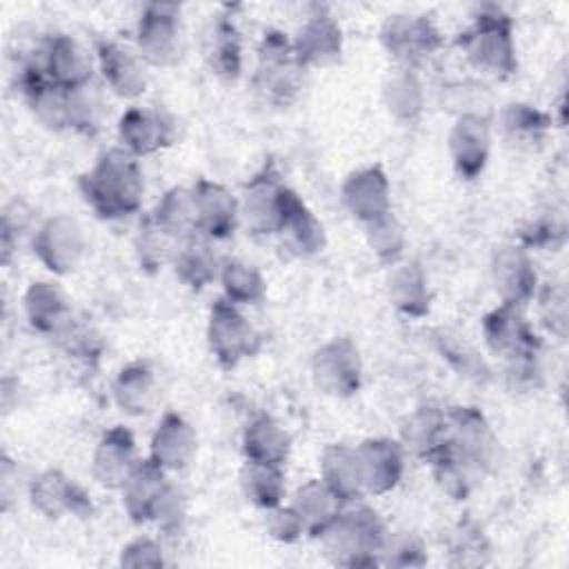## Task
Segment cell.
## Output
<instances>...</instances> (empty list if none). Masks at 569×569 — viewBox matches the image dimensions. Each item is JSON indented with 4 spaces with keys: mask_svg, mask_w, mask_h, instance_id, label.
<instances>
[{
    "mask_svg": "<svg viewBox=\"0 0 569 569\" xmlns=\"http://www.w3.org/2000/svg\"><path fill=\"white\" fill-rule=\"evenodd\" d=\"M78 189L98 218L118 220L140 211L144 176L133 153L122 147H111L78 178Z\"/></svg>",
    "mask_w": 569,
    "mask_h": 569,
    "instance_id": "obj_1",
    "label": "cell"
},
{
    "mask_svg": "<svg viewBox=\"0 0 569 569\" xmlns=\"http://www.w3.org/2000/svg\"><path fill=\"white\" fill-rule=\"evenodd\" d=\"M389 529L373 507H342L331 527L318 538L325 556L340 567L380 565V553Z\"/></svg>",
    "mask_w": 569,
    "mask_h": 569,
    "instance_id": "obj_2",
    "label": "cell"
},
{
    "mask_svg": "<svg viewBox=\"0 0 569 569\" xmlns=\"http://www.w3.org/2000/svg\"><path fill=\"white\" fill-rule=\"evenodd\" d=\"M467 60L487 73L509 78L518 71L513 20L500 7L478 9L473 22L456 38Z\"/></svg>",
    "mask_w": 569,
    "mask_h": 569,
    "instance_id": "obj_3",
    "label": "cell"
},
{
    "mask_svg": "<svg viewBox=\"0 0 569 569\" xmlns=\"http://www.w3.org/2000/svg\"><path fill=\"white\" fill-rule=\"evenodd\" d=\"M305 67L293 53L291 38L278 29H267L258 44L253 91L273 107H289L298 100L305 84Z\"/></svg>",
    "mask_w": 569,
    "mask_h": 569,
    "instance_id": "obj_4",
    "label": "cell"
},
{
    "mask_svg": "<svg viewBox=\"0 0 569 569\" xmlns=\"http://www.w3.org/2000/svg\"><path fill=\"white\" fill-rule=\"evenodd\" d=\"M293 189L284 184L273 162H264L242 189L240 196V220L247 231L258 238L278 236L287 216Z\"/></svg>",
    "mask_w": 569,
    "mask_h": 569,
    "instance_id": "obj_5",
    "label": "cell"
},
{
    "mask_svg": "<svg viewBox=\"0 0 569 569\" xmlns=\"http://www.w3.org/2000/svg\"><path fill=\"white\" fill-rule=\"evenodd\" d=\"M138 56L153 67H173L184 53L180 4L147 2L136 27Z\"/></svg>",
    "mask_w": 569,
    "mask_h": 569,
    "instance_id": "obj_6",
    "label": "cell"
},
{
    "mask_svg": "<svg viewBox=\"0 0 569 569\" xmlns=\"http://www.w3.org/2000/svg\"><path fill=\"white\" fill-rule=\"evenodd\" d=\"M207 345L222 369H233L244 358H251L260 351L262 336L247 320L238 305L229 302L227 298H218L209 309Z\"/></svg>",
    "mask_w": 569,
    "mask_h": 569,
    "instance_id": "obj_7",
    "label": "cell"
},
{
    "mask_svg": "<svg viewBox=\"0 0 569 569\" xmlns=\"http://www.w3.org/2000/svg\"><path fill=\"white\" fill-rule=\"evenodd\" d=\"M380 42L398 67L418 69L442 47L445 40L429 16L393 13L380 27Z\"/></svg>",
    "mask_w": 569,
    "mask_h": 569,
    "instance_id": "obj_8",
    "label": "cell"
},
{
    "mask_svg": "<svg viewBox=\"0 0 569 569\" xmlns=\"http://www.w3.org/2000/svg\"><path fill=\"white\" fill-rule=\"evenodd\" d=\"M33 253L56 276L73 273L87 253V236L82 224L67 213L49 216L33 233Z\"/></svg>",
    "mask_w": 569,
    "mask_h": 569,
    "instance_id": "obj_9",
    "label": "cell"
},
{
    "mask_svg": "<svg viewBox=\"0 0 569 569\" xmlns=\"http://www.w3.org/2000/svg\"><path fill=\"white\" fill-rule=\"evenodd\" d=\"M313 385L333 398H351L362 387V360L356 342L336 336L320 345L311 356Z\"/></svg>",
    "mask_w": 569,
    "mask_h": 569,
    "instance_id": "obj_10",
    "label": "cell"
},
{
    "mask_svg": "<svg viewBox=\"0 0 569 569\" xmlns=\"http://www.w3.org/2000/svg\"><path fill=\"white\" fill-rule=\"evenodd\" d=\"M447 413V445L458 451L471 467L487 473L498 462V436L487 416L471 405L445 409Z\"/></svg>",
    "mask_w": 569,
    "mask_h": 569,
    "instance_id": "obj_11",
    "label": "cell"
},
{
    "mask_svg": "<svg viewBox=\"0 0 569 569\" xmlns=\"http://www.w3.org/2000/svg\"><path fill=\"white\" fill-rule=\"evenodd\" d=\"M482 338L491 353L505 362L538 358L542 351V338L533 331L525 318L522 307L500 302L482 318Z\"/></svg>",
    "mask_w": 569,
    "mask_h": 569,
    "instance_id": "obj_12",
    "label": "cell"
},
{
    "mask_svg": "<svg viewBox=\"0 0 569 569\" xmlns=\"http://www.w3.org/2000/svg\"><path fill=\"white\" fill-rule=\"evenodd\" d=\"M29 502L49 520H58L62 516H93V502L89 493L60 469H47L29 482Z\"/></svg>",
    "mask_w": 569,
    "mask_h": 569,
    "instance_id": "obj_13",
    "label": "cell"
},
{
    "mask_svg": "<svg viewBox=\"0 0 569 569\" xmlns=\"http://www.w3.org/2000/svg\"><path fill=\"white\" fill-rule=\"evenodd\" d=\"M118 140L136 158L151 156L176 142V120L160 107H129L118 120Z\"/></svg>",
    "mask_w": 569,
    "mask_h": 569,
    "instance_id": "obj_14",
    "label": "cell"
},
{
    "mask_svg": "<svg viewBox=\"0 0 569 569\" xmlns=\"http://www.w3.org/2000/svg\"><path fill=\"white\" fill-rule=\"evenodd\" d=\"M18 91L22 93L33 118L51 129H67V96L69 91L58 87L44 71L42 60H27L18 67Z\"/></svg>",
    "mask_w": 569,
    "mask_h": 569,
    "instance_id": "obj_15",
    "label": "cell"
},
{
    "mask_svg": "<svg viewBox=\"0 0 569 569\" xmlns=\"http://www.w3.org/2000/svg\"><path fill=\"white\" fill-rule=\"evenodd\" d=\"M449 158L462 180H476L491 156V127L480 113H460L447 138Z\"/></svg>",
    "mask_w": 569,
    "mask_h": 569,
    "instance_id": "obj_16",
    "label": "cell"
},
{
    "mask_svg": "<svg viewBox=\"0 0 569 569\" xmlns=\"http://www.w3.org/2000/svg\"><path fill=\"white\" fill-rule=\"evenodd\" d=\"M189 189L198 233L209 240H224L233 236L240 222V200L224 184L207 178L196 180Z\"/></svg>",
    "mask_w": 569,
    "mask_h": 569,
    "instance_id": "obj_17",
    "label": "cell"
},
{
    "mask_svg": "<svg viewBox=\"0 0 569 569\" xmlns=\"http://www.w3.org/2000/svg\"><path fill=\"white\" fill-rule=\"evenodd\" d=\"M491 282L505 305L525 307L538 291V271L529 251L520 244H505L493 251Z\"/></svg>",
    "mask_w": 569,
    "mask_h": 569,
    "instance_id": "obj_18",
    "label": "cell"
},
{
    "mask_svg": "<svg viewBox=\"0 0 569 569\" xmlns=\"http://www.w3.org/2000/svg\"><path fill=\"white\" fill-rule=\"evenodd\" d=\"M340 198L345 209L362 224L391 213V184L380 164L351 171L340 187Z\"/></svg>",
    "mask_w": 569,
    "mask_h": 569,
    "instance_id": "obj_19",
    "label": "cell"
},
{
    "mask_svg": "<svg viewBox=\"0 0 569 569\" xmlns=\"http://www.w3.org/2000/svg\"><path fill=\"white\" fill-rule=\"evenodd\" d=\"M138 460V447L131 429L113 425L100 436L93 449L91 476L104 489H122Z\"/></svg>",
    "mask_w": 569,
    "mask_h": 569,
    "instance_id": "obj_20",
    "label": "cell"
},
{
    "mask_svg": "<svg viewBox=\"0 0 569 569\" xmlns=\"http://www.w3.org/2000/svg\"><path fill=\"white\" fill-rule=\"evenodd\" d=\"M365 493L385 496L393 491L405 473V447L393 438H367L358 447Z\"/></svg>",
    "mask_w": 569,
    "mask_h": 569,
    "instance_id": "obj_21",
    "label": "cell"
},
{
    "mask_svg": "<svg viewBox=\"0 0 569 569\" xmlns=\"http://www.w3.org/2000/svg\"><path fill=\"white\" fill-rule=\"evenodd\" d=\"M96 62L107 87L120 98H138L147 91V62L116 40H98Z\"/></svg>",
    "mask_w": 569,
    "mask_h": 569,
    "instance_id": "obj_22",
    "label": "cell"
},
{
    "mask_svg": "<svg viewBox=\"0 0 569 569\" xmlns=\"http://www.w3.org/2000/svg\"><path fill=\"white\" fill-rule=\"evenodd\" d=\"M291 44L305 69L331 67L342 56V29L329 13H313L298 27Z\"/></svg>",
    "mask_w": 569,
    "mask_h": 569,
    "instance_id": "obj_23",
    "label": "cell"
},
{
    "mask_svg": "<svg viewBox=\"0 0 569 569\" xmlns=\"http://www.w3.org/2000/svg\"><path fill=\"white\" fill-rule=\"evenodd\" d=\"M198 451V436L191 422L178 411H167L156 425L149 445V458L164 471H182Z\"/></svg>",
    "mask_w": 569,
    "mask_h": 569,
    "instance_id": "obj_24",
    "label": "cell"
},
{
    "mask_svg": "<svg viewBox=\"0 0 569 569\" xmlns=\"http://www.w3.org/2000/svg\"><path fill=\"white\" fill-rule=\"evenodd\" d=\"M202 58L213 76L233 82L242 73V38L231 16H213L202 31Z\"/></svg>",
    "mask_w": 569,
    "mask_h": 569,
    "instance_id": "obj_25",
    "label": "cell"
},
{
    "mask_svg": "<svg viewBox=\"0 0 569 569\" xmlns=\"http://www.w3.org/2000/svg\"><path fill=\"white\" fill-rule=\"evenodd\" d=\"M22 307L29 325L49 338L60 336L76 320L71 300L53 280L31 282L22 296Z\"/></svg>",
    "mask_w": 569,
    "mask_h": 569,
    "instance_id": "obj_26",
    "label": "cell"
},
{
    "mask_svg": "<svg viewBox=\"0 0 569 569\" xmlns=\"http://www.w3.org/2000/svg\"><path fill=\"white\" fill-rule=\"evenodd\" d=\"M42 67L47 76L67 91L93 80V60L89 51L67 33H56L44 42Z\"/></svg>",
    "mask_w": 569,
    "mask_h": 569,
    "instance_id": "obj_27",
    "label": "cell"
},
{
    "mask_svg": "<svg viewBox=\"0 0 569 569\" xmlns=\"http://www.w3.org/2000/svg\"><path fill=\"white\" fill-rule=\"evenodd\" d=\"M167 485H169V471H164L160 465H156L149 456L140 458L120 489L127 516L136 525L151 522L156 505H158L162 491L167 489Z\"/></svg>",
    "mask_w": 569,
    "mask_h": 569,
    "instance_id": "obj_28",
    "label": "cell"
},
{
    "mask_svg": "<svg viewBox=\"0 0 569 569\" xmlns=\"http://www.w3.org/2000/svg\"><path fill=\"white\" fill-rule=\"evenodd\" d=\"M387 298L391 307L411 320H420L431 309V291L429 280L420 262L405 260L391 264L387 276Z\"/></svg>",
    "mask_w": 569,
    "mask_h": 569,
    "instance_id": "obj_29",
    "label": "cell"
},
{
    "mask_svg": "<svg viewBox=\"0 0 569 569\" xmlns=\"http://www.w3.org/2000/svg\"><path fill=\"white\" fill-rule=\"evenodd\" d=\"M320 480L340 498L342 505L358 502L365 496V482L356 447L331 442L320 456Z\"/></svg>",
    "mask_w": 569,
    "mask_h": 569,
    "instance_id": "obj_30",
    "label": "cell"
},
{
    "mask_svg": "<svg viewBox=\"0 0 569 569\" xmlns=\"http://www.w3.org/2000/svg\"><path fill=\"white\" fill-rule=\"evenodd\" d=\"M242 456L249 462L284 465L291 451V436L269 413L253 416L242 429Z\"/></svg>",
    "mask_w": 569,
    "mask_h": 569,
    "instance_id": "obj_31",
    "label": "cell"
},
{
    "mask_svg": "<svg viewBox=\"0 0 569 569\" xmlns=\"http://www.w3.org/2000/svg\"><path fill=\"white\" fill-rule=\"evenodd\" d=\"M278 238H280L282 247L291 256H298V258L316 256L327 244L322 222L313 216V211L305 204V200L296 191L289 200L287 216L282 220Z\"/></svg>",
    "mask_w": 569,
    "mask_h": 569,
    "instance_id": "obj_32",
    "label": "cell"
},
{
    "mask_svg": "<svg viewBox=\"0 0 569 569\" xmlns=\"http://www.w3.org/2000/svg\"><path fill=\"white\" fill-rule=\"evenodd\" d=\"M291 507L298 513L305 533L311 538H320L338 518L345 505L320 478H311L296 489Z\"/></svg>",
    "mask_w": 569,
    "mask_h": 569,
    "instance_id": "obj_33",
    "label": "cell"
},
{
    "mask_svg": "<svg viewBox=\"0 0 569 569\" xmlns=\"http://www.w3.org/2000/svg\"><path fill=\"white\" fill-rule=\"evenodd\" d=\"M400 442L420 460H429L447 445V413L440 407L422 405L400 427Z\"/></svg>",
    "mask_w": 569,
    "mask_h": 569,
    "instance_id": "obj_34",
    "label": "cell"
},
{
    "mask_svg": "<svg viewBox=\"0 0 569 569\" xmlns=\"http://www.w3.org/2000/svg\"><path fill=\"white\" fill-rule=\"evenodd\" d=\"M505 140L520 151L540 149L551 131V116L529 102H509L500 111Z\"/></svg>",
    "mask_w": 569,
    "mask_h": 569,
    "instance_id": "obj_35",
    "label": "cell"
},
{
    "mask_svg": "<svg viewBox=\"0 0 569 569\" xmlns=\"http://www.w3.org/2000/svg\"><path fill=\"white\" fill-rule=\"evenodd\" d=\"M220 260L209 244V238L193 233L189 236L173 256V273L176 278L191 291H202L209 287L220 273Z\"/></svg>",
    "mask_w": 569,
    "mask_h": 569,
    "instance_id": "obj_36",
    "label": "cell"
},
{
    "mask_svg": "<svg viewBox=\"0 0 569 569\" xmlns=\"http://www.w3.org/2000/svg\"><path fill=\"white\" fill-rule=\"evenodd\" d=\"M382 100L391 118L398 122H416L425 109V87L416 73V69L396 67L385 84H382Z\"/></svg>",
    "mask_w": 569,
    "mask_h": 569,
    "instance_id": "obj_37",
    "label": "cell"
},
{
    "mask_svg": "<svg viewBox=\"0 0 569 569\" xmlns=\"http://www.w3.org/2000/svg\"><path fill=\"white\" fill-rule=\"evenodd\" d=\"M156 393V373L149 362L136 360L124 365L113 380V400L127 416L149 411Z\"/></svg>",
    "mask_w": 569,
    "mask_h": 569,
    "instance_id": "obj_38",
    "label": "cell"
},
{
    "mask_svg": "<svg viewBox=\"0 0 569 569\" xmlns=\"http://www.w3.org/2000/svg\"><path fill=\"white\" fill-rule=\"evenodd\" d=\"M429 471L438 485V489L449 496L451 500H467L473 491L476 478L480 471L471 467L458 451H453L449 445H445L440 451H436L429 460Z\"/></svg>",
    "mask_w": 569,
    "mask_h": 569,
    "instance_id": "obj_39",
    "label": "cell"
},
{
    "mask_svg": "<svg viewBox=\"0 0 569 569\" xmlns=\"http://www.w3.org/2000/svg\"><path fill=\"white\" fill-rule=\"evenodd\" d=\"M240 489L244 498L258 509H271L282 505L287 493L284 469L280 465H262L244 460L240 469Z\"/></svg>",
    "mask_w": 569,
    "mask_h": 569,
    "instance_id": "obj_40",
    "label": "cell"
},
{
    "mask_svg": "<svg viewBox=\"0 0 569 569\" xmlns=\"http://www.w3.org/2000/svg\"><path fill=\"white\" fill-rule=\"evenodd\" d=\"M149 218L178 240H187L189 236L198 233L193 198L189 187L167 189L162 198L156 202V207L149 211Z\"/></svg>",
    "mask_w": 569,
    "mask_h": 569,
    "instance_id": "obj_41",
    "label": "cell"
},
{
    "mask_svg": "<svg viewBox=\"0 0 569 569\" xmlns=\"http://www.w3.org/2000/svg\"><path fill=\"white\" fill-rule=\"evenodd\" d=\"M220 284L229 302L233 305H258L267 296V280L264 276L249 262L229 258L220 264Z\"/></svg>",
    "mask_w": 569,
    "mask_h": 569,
    "instance_id": "obj_42",
    "label": "cell"
},
{
    "mask_svg": "<svg viewBox=\"0 0 569 569\" xmlns=\"http://www.w3.org/2000/svg\"><path fill=\"white\" fill-rule=\"evenodd\" d=\"M184 240H178L176 236H171L169 231H164L160 224H156L149 213L140 220L138 224V233L133 240L136 247V256L140 267L147 273H156L160 271L164 264L173 262V256L178 251V247Z\"/></svg>",
    "mask_w": 569,
    "mask_h": 569,
    "instance_id": "obj_43",
    "label": "cell"
},
{
    "mask_svg": "<svg viewBox=\"0 0 569 569\" xmlns=\"http://www.w3.org/2000/svg\"><path fill=\"white\" fill-rule=\"evenodd\" d=\"M104 118V98L98 84L91 80L67 96V129L82 136H96Z\"/></svg>",
    "mask_w": 569,
    "mask_h": 569,
    "instance_id": "obj_44",
    "label": "cell"
},
{
    "mask_svg": "<svg viewBox=\"0 0 569 569\" xmlns=\"http://www.w3.org/2000/svg\"><path fill=\"white\" fill-rule=\"evenodd\" d=\"M447 549H449V562L458 565V567L487 565L489 556H491V542H489L485 529L471 518L460 520L451 529Z\"/></svg>",
    "mask_w": 569,
    "mask_h": 569,
    "instance_id": "obj_45",
    "label": "cell"
},
{
    "mask_svg": "<svg viewBox=\"0 0 569 569\" xmlns=\"http://www.w3.org/2000/svg\"><path fill=\"white\" fill-rule=\"evenodd\" d=\"M567 240V222L562 213L545 211L529 218L518 231V244L529 249L558 251Z\"/></svg>",
    "mask_w": 569,
    "mask_h": 569,
    "instance_id": "obj_46",
    "label": "cell"
},
{
    "mask_svg": "<svg viewBox=\"0 0 569 569\" xmlns=\"http://www.w3.org/2000/svg\"><path fill=\"white\" fill-rule=\"evenodd\" d=\"M365 238H367V244L373 251V256L387 264H396L402 258L405 247H407L405 227L400 224V220L393 213H387V216L365 224Z\"/></svg>",
    "mask_w": 569,
    "mask_h": 569,
    "instance_id": "obj_47",
    "label": "cell"
},
{
    "mask_svg": "<svg viewBox=\"0 0 569 569\" xmlns=\"http://www.w3.org/2000/svg\"><path fill=\"white\" fill-rule=\"evenodd\" d=\"M436 347L440 351V356L465 378L476 380V382H485L489 378V367L487 362L480 358V353L476 349H471L465 340H460L458 336H451L449 331H438L436 333Z\"/></svg>",
    "mask_w": 569,
    "mask_h": 569,
    "instance_id": "obj_48",
    "label": "cell"
},
{
    "mask_svg": "<svg viewBox=\"0 0 569 569\" xmlns=\"http://www.w3.org/2000/svg\"><path fill=\"white\" fill-rule=\"evenodd\" d=\"M380 565L422 567V565H427L425 542L413 531H393V533L389 531L382 553H380Z\"/></svg>",
    "mask_w": 569,
    "mask_h": 569,
    "instance_id": "obj_49",
    "label": "cell"
},
{
    "mask_svg": "<svg viewBox=\"0 0 569 569\" xmlns=\"http://www.w3.org/2000/svg\"><path fill=\"white\" fill-rule=\"evenodd\" d=\"M540 320L545 325V329L549 333H553L556 338L565 340L567 336V318H569V296H567V287L562 282H549L540 296Z\"/></svg>",
    "mask_w": 569,
    "mask_h": 569,
    "instance_id": "obj_50",
    "label": "cell"
},
{
    "mask_svg": "<svg viewBox=\"0 0 569 569\" xmlns=\"http://www.w3.org/2000/svg\"><path fill=\"white\" fill-rule=\"evenodd\" d=\"M151 522L158 525V529L167 536H178L187 525V496L184 491L169 480L167 489L162 491Z\"/></svg>",
    "mask_w": 569,
    "mask_h": 569,
    "instance_id": "obj_51",
    "label": "cell"
},
{
    "mask_svg": "<svg viewBox=\"0 0 569 569\" xmlns=\"http://www.w3.org/2000/svg\"><path fill=\"white\" fill-rule=\"evenodd\" d=\"M56 342L67 356H73L76 360H82L87 365L96 362L102 353V342L98 333L87 325H80L78 320H73L60 336H56Z\"/></svg>",
    "mask_w": 569,
    "mask_h": 569,
    "instance_id": "obj_52",
    "label": "cell"
},
{
    "mask_svg": "<svg viewBox=\"0 0 569 569\" xmlns=\"http://www.w3.org/2000/svg\"><path fill=\"white\" fill-rule=\"evenodd\" d=\"M262 525H264V531L269 533V538H273L276 542H282V545H293L305 536V527L291 505L289 507L278 505V507L264 509Z\"/></svg>",
    "mask_w": 569,
    "mask_h": 569,
    "instance_id": "obj_53",
    "label": "cell"
},
{
    "mask_svg": "<svg viewBox=\"0 0 569 569\" xmlns=\"http://www.w3.org/2000/svg\"><path fill=\"white\" fill-rule=\"evenodd\" d=\"M122 567H162L164 551L162 545L149 536H140L129 540L120 551Z\"/></svg>",
    "mask_w": 569,
    "mask_h": 569,
    "instance_id": "obj_54",
    "label": "cell"
},
{
    "mask_svg": "<svg viewBox=\"0 0 569 569\" xmlns=\"http://www.w3.org/2000/svg\"><path fill=\"white\" fill-rule=\"evenodd\" d=\"M505 380L513 393H527V391L538 389L542 382V371H540L538 358L505 362Z\"/></svg>",
    "mask_w": 569,
    "mask_h": 569,
    "instance_id": "obj_55",
    "label": "cell"
}]
</instances>
